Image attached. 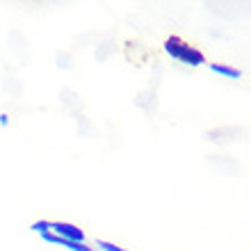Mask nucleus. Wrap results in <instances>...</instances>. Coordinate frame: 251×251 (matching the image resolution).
<instances>
[{"mask_svg": "<svg viewBox=\"0 0 251 251\" xmlns=\"http://www.w3.org/2000/svg\"><path fill=\"white\" fill-rule=\"evenodd\" d=\"M210 71L222 75V78H228V80H240L242 78V71L238 66H231V64H222V62H212L210 64Z\"/></svg>", "mask_w": 251, "mask_h": 251, "instance_id": "20e7f679", "label": "nucleus"}, {"mask_svg": "<svg viewBox=\"0 0 251 251\" xmlns=\"http://www.w3.org/2000/svg\"><path fill=\"white\" fill-rule=\"evenodd\" d=\"M41 240H44V242H48V245L64 247V249H69V251H94L92 247H89V245H85V242H69V240H62L60 235H55L53 231L41 233Z\"/></svg>", "mask_w": 251, "mask_h": 251, "instance_id": "7ed1b4c3", "label": "nucleus"}, {"mask_svg": "<svg viewBox=\"0 0 251 251\" xmlns=\"http://www.w3.org/2000/svg\"><path fill=\"white\" fill-rule=\"evenodd\" d=\"M9 124V117L7 114H0V126H7Z\"/></svg>", "mask_w": 251, "mask_h": 251, "instance_id": "0eeeda50", "label": "nucleus"}, {"mask_svg": "<svg viewBox=\"0 0 251 251\" xmlns=\"http://www.w3.org/2000/svg\"><path fill=\"white\" fill-rule=\"evenodd\" d=\"M50 231L55 235H60L62 240H69V242H85L87 235L80 226L71 224V222H50Z\"/></svg>", "mask_w": 251, "mask_h": 251, "instance_id": "f03ea898", "label": "nucleus"}, {"mask_svg": "<svg viewBox=\"0 0 251 251\" xmlns=\"http://www.w3.org/2000/svg\"><path fill=\"white\" fill-rule=\"evenodd\" d=\"M165 53L172 57V60L180 62V64H187V66H201L205 64V55L199 50L197 46H192L187 41H183L178 34H172V37H167L165 44Z\"/></svg>", "mask_w": 251, "mask_h": 251, "instance_id": "f257e3e1", "label": "nucleus"}, {"mask_svg": "<svg viewBox=\"0 0 251 251\" xmlns=\"http://www.w3.org/2000/svg\"><path fill=\"white\" fill-rule=\"evenodd\" d=\"M96 245H99L100 251H128L126 247L114 245V242H107V240H96Z\"/></svg>", "mask_w": 251, "mask_h": 251, "instance_id": "39448f33", "label": "nucleus"}, {"mask_svg": "<svg viewBox=\"0 0 251 251\" xmlns=\"http://www.w3.org/2000/svg\"><path fill=\"white\" fill-rule=\"evenodd\" d=\"M30 228H32L34 233H46V231H50V222H46V219H37V222H32L30 224Z\"/></svg>", "mask_w": 251, "mask_h": 251, "instance_id": "423d86ee", "label": "nucleus"}]
</instances>
